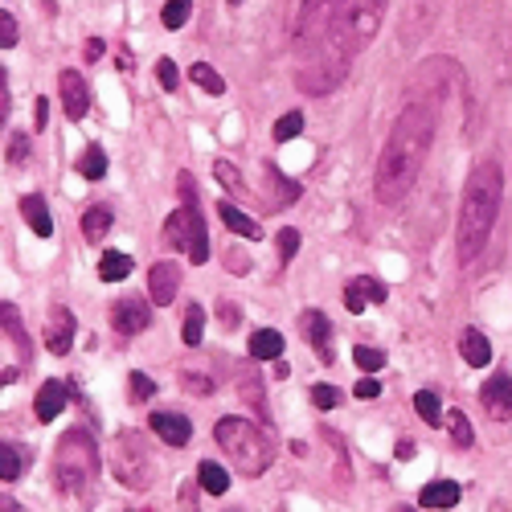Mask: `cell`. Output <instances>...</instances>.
I'll return each mask as SVG.
<instances>
[{
	"label": "cell",
	"mask_w": 512,
	"mask_h": 512,
	"mask_svg": "<svg viewBox=\"0 0 512 512\" xmlns=\"http://www.w3.org/2000/svg\"><path fill=\"white\" fill-rule=\"evenodd\" d=\"M439 132V107L431 103H406L398 119L390 123V136L381 144L377 173H373V193L381 205H402L422 173L426 156H431Z\"/></svg>",
	"instance_id": "6da1fadb"
},
{
	"label": "cell",
	"mask_w": 512,
	"mask_h": 512,
	"mask_svg": "<svg viewBox=\"0 0 512 512\" xmlns=\"http://www.w3.org/2000/svg\"><path fill=\"white\" fill-rule=\"evenodd\" d=\"M500 201H504V173L492 156H484L472 173H467L463 197H459V222H455V254L463 267H472L500 218Z\"/></svg>",
	"instance_id": "7a4b0ae2"
},
{
	"label": "cell",
	"mask_w": 512,
	"mask_h": 512,
	"mask_svg": "<svg viewBox=\"0 0 512 512\" xmlns=\"http://www.w3.org/2000/svg\"><path fill=\"white\" fill-rule=\"evenodd\" d=\"M103 472L99 443L87 426H70L54 451V484L62 496H87Z\"/></svg>",
	"instance_id": "3957f363"
},
{
	"label": "cell",
	"mask_w": 512,
	"mask_h": 512,
	"mask_svg": "<svg viewBox=\"0 0 512 512\" xmlns=\"http://www.w3.org/2000/svg\"><path fill=\"white\" fill-rule=\"evenodd\" d=\"M213 439H218V447L238 463L242 476H263L275 459V443L267 435V426L238 418V414H226L218 422V431H213Z\"/></svg>",
	"instance_id": "277c9868"
},
{
	"label": "cell",
	"mask_w": 512,
	"mask_h": 512,
	"mask_svg": "<svg viewBox=\"0 0 512 512\" xmlns=\"http://www.w3.org/2000/svg\"><path fill=\"white\" fill-rule=\"evenodd\" d=\"M181 193H185V205L177 213H168V222H164V242L181 250L189 263H205L209 259V234H205V218H201V209H197V197H193V181L181 177Z\"/></svg>",
	"instance_id": "5b68a950"
},
{
	"label": "cell",
	"mask_w": 512,
	"mask_h": 512,
	"mask_svg": "<svg viewBox=\"0 0 512 512\" xmlns=\"http://www.w3.org/2000/svg\"><path fill=\"white\" fill-rule=\"evenodd\" d=\"M463 87V70L455 58H426L422 66H414V74L406 78V103H431L443 107L451 91Z\"/></svg>",
	"instance_id": "8992f818"
},
{
	"label": "cell",
	"mask_w": 512,
	"mask_h": 512,
	"mask_svg": "<svg viewBox=\"0 0 512 512\" xmlns=\"http://www.w3.org/2000/svg\"><path fill=\"white\" fill-rule=\"evenodd\" d=\"M349 62H353V54H345L328 37L324 46L312 50V58L300 66V74H295V87H300L304 95H332L340 82L349 78Z\"/></svg>",
	"instance_id": "52a82bcc"
},
{
	"label": "cell",
	"mask_w": 512,
	"mask_h": 512,
	"mask_svg": "<svg viewBox=\"0 0 512 512\" xmlns=\"http://www.w3.org/2000/svg\"><path fill=\"white\" fill-rule=\"evenodd\" d=\"M111 476L127 492H148L152 488V451L136 431H119L111 443Z\"/></svg>",
	"instance_id": "ba28073f"
},
{
	"label": "cell",
	"mask_w": 512,
	"mask_h": 512,
	"mask_svg": "<svg viewBox=\"0 0 512 512\" xmlns=\"http://www.w3.org/2000/svg\"><path fill=\"white\" fill-rule=\"evenodd\" d=\"M340 5H345V0H300V13H295V29H291L295 50L300 54L320 50L324 41L332 37V29H336Z\"/></svg>",
	"instance_id": "9c48e42d"
},
{
	"label": "cell",
	"mask_w": 512,
	"mask_h": 512,
	"mask_svg": "<svg viewBox=\"0 0 512 512\" xmlns=\"http://www.w3.org/2000/svg\"><path fill=\"white\" fill-rule=\"evenodd\" d=\"M439 13H443V0H406L402 5V25H398L402 46L406 50L418 46V41L439 25Z\"/></svg>",
	"instance_id": "30bf717a"
},
{
	"label": "cell",
	"mask_w": 512,
	"mask_h": 512,
	"mask_svg": "<svg viewBox=\"0 0 512 512\" xmlns=\"http://www.w3.org/2000/svg\"><path fill=\"white\" fill-rule=\"evenodd\" d=\"M504 0H455V21L467 37H484L500 25Z\"/></svg>",
	"instance_id": "8fae6325"
},
{
	"label": "cell",
	"mask_w": 512,
	"mask_h": 512,
	"mask_svg": "<svg viewBox=\"0 0 512 512\" xmlns=\"http://www.w3.org/2000/svg\"><path fill=\"white\" fill-rule=\"evenodd\" d=\"M111 324L119 336H140L152 324V300H140V295H123V300L111 308Z\"/></svg>",
	"instance_id": "7c38bea8"
},
{
	"label": "cell",
	"mask_w": 512,
	"mask_h": 512,
	"mask_svg": "<svg viewBox=\"0 0 512 512\" xmlns=\"http://www.w3.org/2000/svg\"><path fill=\"white\" fill-rule=\"evenodd\" d=\"M58 91H62V107H66L70 123H78L82 115L91 111V87H87V78H82L78 70H62L58 74Z\"/></svg>",
	"instance_id": "4fadbf2b"
},
{
	"label": "cell",
	"mask_w": 512,
	"mask_h": 512,
	"mask_svg": "<svg viewBox=\"0 0 512 512\" xmlns=\"http://www.w3.org/2000/svg\"><path fill=\"white\" fill-rule=\"evenodd\" d=\"M177 291H181V267L177 263H152L148 271V295H152V304L168 308L177 300Z\"/></svg>",
	"instance_id": "5bb4252c"
},
{
	"label": "cell",
	"mask_w": 512,
	"mask_h": 512,
	"mask_svg": "<svg viewBox=\"0 0 512 512\" xmlns=\"http://www.w3.org/2000/svg\"><path fill=\"white\" fill-rule=\"evenodd\" d=\"M480 402H484V410L492 414V418H512V377L508 373H492L488 381H484V390H480Z\"/></svg>",
	"instance_id": "9a60e30c"
},
{
	"label": "cell",
	"mask_w": 512,
	"mask_h": 512,
	"mask_svg": "<svg viewBox=\"0 0 512 512\" xmlns=\"http://www.w3.org/2000/svg\"><path fill=\"white\" fill-rule=\"evenodd\" d=\"M148 426H152V431H156L168 447H185V443L193 439V422H189L185 414H177V410H156Z\"/></svg>",
	"instance_id": "2e32d148"
},
{
	"label": "cell",
	"mask_w": 512,
	"mask_h": 512,
	"mask_svg": "<svg viewBox=\"0 0 512 512\" xmlns=\"http://www.w3.org/2000/svg\"><path fill=\"white\" fill-rule=\"evenodd\" d=\"M369 304H386V283H377V279H369V275L349 279V283H345V308H349L353 316H361Z\"/></svg>",
	"instance_id": "e0dca14e"
},
{
	"label": "cell",
	"mask_w": 512,
	"mask_h": 512,
	"mask_svg": "<svg viewBox=\"0 0 512 512\" xmlns=\"http://www.w3.org/2000/svg\"><path fill=\"white\" fill-rule=\"evenodd\" d=\"M74 332H78V328H74V312H70V308H62V304H58V308H50L46 349H50V353H58V357H62V353H70V345H74Z\"/></svg>",
	"instance_id": "ac0fdd59"
},
{
	"label": "cell",
	"mask_w": 512,
	"mask_h": 512,
	"mask_svg": "<svg viewBox=\"0 0 512 512\" xmlns=\"http://www.w3.org/2000/svg\"><path fill=\"white\" fill-rule=\"evenodd\" d=\"M66 406H70V386H66V381H58V377H50L46 386L37 390V402H33V410H37L41 422H54Z\"/></svg>",
	"instance_id": "d6986e66"
},
{
	"label": "cell",
	"mask_w": 512,
	"mask_h": 512,
	"mask_svg": "<svg viewBox=\"0 0 512 512\" xmlns=\"http://www.w3.org/2000/svg\"><path fill=\"white\" fill-rule=\"evenodd\" d=\"M300 328L308 332V340H312V349L320 353V361L332 365L336 361V349H332V324H328V316L324 312H304L300 316Z\"/></svg>",
	"instance_id": "ffe728a7"
},
{
	"label": "cell",
	"mask_w": 512,
	"mask_h": 512,
	"mask_svg": "<svg viewBox=\"0 0 512 512\" xmlns=\"http://www.w3.org/2000/svg\"><path fill=\"white\" fill-rule=\"evenodd\" d=\"M21 218H25V222H29V230H33V234H41V238H50V234H54V218H50L46 197H37V193L21 197Z\"/></svg>",
	"instance_id": "44dd1931"
},
{
	"label": "cell",
	"mask_w": 512,
	"mask_h": 512,
	"mask_svg": "<svg viewBox=\"0 0 512 512\" xmlns=\"http://www.w3.org/2000/svg\"><path fill=\"white\" fill-rule=\"evenodd\" d=\"M459 357H463L467 365L484 369V365L492 361V345H488V336H484L480 328H467V332L459 336Z\"/></svg>",
	"instance_id": "7402d4cb"
},
{
	"label": "cell",
	"mask_w": 512,
	"mask_h": 512,
	"mask_svg": "<svg viewBox=\"0 0 512 512\" xmlns=\"http://www.w3.org/2000/svg\"><path fill=\"white\" fill-rule=\"evenodd\" d=\"M218 213H222V222H226L234 234H242V238H250V242H259V238H263L259 222H254L250 213H242L234 201H222V205H218Z\"/></svg>",
	"instance_id": "603a6c76"
},
{
	"label": "cell",
	"mask_w": 512,
	"mask_h": 512,
	"mask_svg": "<svg viewBox=\"0 0 512 512\" xmlns=\"http://www.w3.org/2000/svg\"><path fill=\"white\" fill-rule=\"evenodd\" d=\"M275 357H283V336L275 328L250 332V361H275Z\"/></svg>",
	"instance_id": "cb8c5ba5"
},
{
	"label": "cell",
	"mask_w": 512,
	"mask_h": 512,
	"mask_svg": "<svg viewBox=\"0 0 512 512\" xmlns=\"http://www.w3.org/2000/svg\"><path fill=\"white\" fill-rule=\"evenodd\" d=\"M238 398H246V406L267 422V406H263V381H259V369H242L238 373Z\"/></svg>",
	"instance_id": "d4e9b609"
},
{
	"label": "cell",
	"mask_w": 512,
	"mask_h": 512,
	"mask_svg": "<svg viewBox=\"0 0 512 512\" xmlns=\"http://www.w3.org/2000/svg\"><path fill=\"white\" fill-rule=\"evenodd\" d=\"M422 508H455L459 504V484L455 480H439V484H426L418 496Z\"/></svg>",
	"instance_id": "484cf974"
},
{
	"label": "cell",
	"mask_w": 512,
	"mask_h": 512,
	"mask_svg": "<svg viewBox=\"0 0 512 512\" xmlns=\"http://www.w3.org/2000/svg\"><path fill=\"white\" fill-rule=\"evenodd\" d=\"M132 267H136V263L127 259L123 250H107L103 259H99V279H103V283H119V279L132 275Z\"/></svg>",
	"instance_id": "4316f807"
},
{
	"label": "cell",
	"mask_w": 512,
	"mask_h": 512,
	"mask_svg": "<svg viewBox=\"0 0 512 512\" xmlns=\"http://www.w3.org/2000/svg\"><path fill=\"white\" fill-rule=\"evenodd\" d=\"M111 209L107 205H91L87 213H82V238H87V242H99L107 230H111Z\"/></svg>",
	"instance_id": "83f0119b"
},
{
	"label": "cell",
	"mask_w": 512,
	"mask_h": 512,
	"mask_svg": "<svg viewBox=\"0 0 512 512\" xmlns=\"http://www.w3.org/2000/svg\"><path fill=\"white\" fill-rule=\"evenodd\" d=\"M197 484H201L209 496H226V492H230V472H226L222 463H201Z\"/></svg>",
	"instance_id": "f1b7e54d"
},
{
	"label": "cell",
	"mask_w": 512,
	"mask_h": 512,
	"mask_svg": "<svg viewBox=\"0 0 512 512\" xmlns=\"http://www.w3.org/2000/svg\"><path fill=\"white\" fill-rule=\"evenodd\" d=\"M496 82L504 87V82H512V29L500 25L496 33Z\"/></svg>",
	"instance_id": "f546056e"
},
{
	"label": "cell",
	"mask_w": 512,
	"mask_h": 512,
	"mask_svg": "<svg viewBox=\"0 0 512 512\" xmlns=\"http://www.w3.org/2000/svg\"><path fill=\"white\" fill-rule=\"evenodd\" d=\"M0 324H5V336H13V345L21 349V361H29V340H25V328H21V312L5 300V308H0Z\"/></svg>",
	"instance_id": "4dcf8cb0"
},
{
	"label": "cell",
	"mask_w": 512,
	"mask_h": 512,
	"mask_svg": "<svg viewBox=\"0 0 512 512\" xmlns=\"http://www.w3.org/2000/svg\"><path fill=\"white\" fill-rule=\"evenodd\" d=\"M267 185H275V197L267 201V209H287L295 197H300V185L295 181H283L279 168H267Z\"/></svg>",
	"instance_id": "1f68e13d"
},
{
	"label": "cell",
	"mask_w": 512,
	"mask_h": 512,
	"mask_svg": "<svg viewBox=\"0 0 512 512\" xmlns=\"http://www.w3.org/2000/svg\"><path fill=\"white\" fill-rule=\"evenodd\" d=\"M78 173L87 181H103L107 177V152L99 144H87V152H82V160H78Z\"/></svg>",
	"instance_id": "d6a6232c"
},
{
	"label": "cell",
	"mask_w": 512,
	"mask_h": 512,
	"mask_svg": "<svg viewBox=\"0 0 512 512\" xmlns=\"http://www.w3.org/2000/svg\"><path fill=\"white\" fill-rule=\"evenodd\" d=\"M201 336H205V308L201 304H193L189 312H185V328H181V340L189 349H197L201 345Z\"/></svg>",
	"instance_id": "836d02e7"
},
{
	"label": "cell",
	"mask_w": 512,
	"mask_h": 512,
	"mask_svg": "<svg viewBox=\"0 0 512 512\" xmlns=\"http://www.w3.org/2000/svg\"><path fill=\"white\" fill-rule=\"evenodd\" d=\"M189 74H193V82H197V87H201V91H209V95H226V78H222L218 70H213V66L197 62V66H193Z\"/></svg>",
	"instance_id": "e575fe53"
},
{
	"label": "cell",
	"mask_w": 512,
	"mask_h": 512,
	"mask_svg": "<svg viewBox=\"0 0 512 512\" xmlns=\"http://www.w3.org/2000/svg\"><path fill=\"white\" fill-rule=\"evenodd\" d=\"M21 476V451L5 439V443H0V480H5V484H13Z\"/></svg>",
	"instance_id": "d590c367"
},
{
	"label": "cell",
	"mask_w": 512,
	"mask_h": 512,
	"mask_svg": "<svg viewBox=\"0 0 512 512\" xmlns=\"http://www.w3.org/2000/svg\"><path fill=\"white\" fill-rule=\"evenodd\" d=\"M414 410H418V418H422L426 426H435V422L443 418V406H439V394H431V390H422V394H414Z\"/></svg>",
	"instance_id": "8d00e7d4"
},
{
	"label": "cell",
	"mask_w": 512,
	"mask_h": 512,
	"mask_svg": "<svg viewBox=\"0 0 512 512\" xmlns=\"http://www.w3.org/2000/svg\"><path fill=\"white\" fill-rule=\"evenodd\" d=\"M300 132H304V111H287V115H279V123H275V140H279V144L295 140Z\"/></svg>",
	"instance_id": "74e56055"
},
{
	"label": "cell",
	"mask_w": 512,
	"mask_h": 512,
	"mask_svg": "<svg viewBox=\"0 0 512 512\" xmlns=\"http://www.w3.org/2000/svg\"><path fill=\"white\" fill-rule=\"evenodd\" d=\"M189 13H193V0H168L160 21H164V29H181L189 21Z\"/></svg>",
	"instance_id": "f35d334b"
},
{
	"label": "cell",
	"mask_w": 512,
	"mask_h": 512,
	"mask_svg": "<svg viewBox=\"0 0 512 512\" xmlns=\"http://www.w3.org/2000/svg\"><path fill=\"white\" fill-rule=\"evenodd\" d=\"M213 177H218L230 193H238L242 201H250V193H246V185H242V177L234 173V164H226V160H218V164H213Z\"/></svg>",
	"instance_id": "ab89813d"
},
{
	"label": "cell",
	"mask_w": 512,
	"mask_h": 512,
	"mask_svg": "<svg viewBox=\"0 0 512 512\" xmlns=\"http://www.w3.org/2000/svg\"><path fill=\"white\" fill-rule=\"evenodd\" d=\"M447 422H451V439H455L459 447H472V439H476V435H472V422H467L459 410H451Z\"/></svg>",
	"instance_id": "60d3db41"
},
{
	"label": "cell",
	"mask_w": 512,
	"mask_h": 512,
	"mask_svg": "<svg viewBox=\"0 0 512 512\" xmlns=\"http://www.w3.org/2000/svg\"><path fill=\"white\" fill-rule=\"evenodd\" d=\"M353 361H357V369L377 373L381 365H386V353H381V349H365V345H357V349H353Z\"/></svg>",
	"instance_id": "b9f144b4"
},
{
	"label": "cell",
	"mask_w": 512,
	"mask_h": 512,
	"mask_svg": "<svg viewBox=\"0 0 512 512\" xmlns=\"http://www.w3.org/2000/svg\"><path fill=\"white\" fill-rule=\"evenodd\" d=\"M156 78H160V87H164V91H177V82H181L177 62H173V58H160V62H156Z\"/></svg>",
	"instance_id": "7bdbcfd3"
},
{
	"label": "cell",
	"mask_w": 512,
	"mask_h": 512,
	"mask_svg": "<svg viewBox=\"0 0 512 512\" xmlns=\"http://www.w3.org/2000/svg\"><path fill=\"white\" fill-rule=\"evenodd\" d=\"M295 250H300V230H283V234H279V259L291 263Z\"/></svg>",
	"instance_id": "ee69618b"
},
{
	"label": "cell",
	"mask_w": 512,
	"mask_h": 512,
	"mask_svg": "<svg viewBox=\"0 0 512 512\" xmlns=\"http://www.w3.org/2000/svg\"><path fill=\"white\" fill-rule=\"evenodd\" d=\"M226 271H230V275H250V259H246L238 246L226 250Z\"/></svg>",
	"instance_id": "f6af8a7d"
},
{
	"label": "cell",
	"mask_w": 512,
	"mask_h": 512,
	"mask_svg": "<svg viewBox=\"0 0 512 512\" xmlns=\"http://www.w3.org/2000/svg\"><path fill=\"white\" fill-rule=\"evenodd\" d=\"M0 46H5V50H13V46H17V21L9 17V9L0 13Z\"/></svg>",
	"instance_id": "bcb514c9"
},
{
	"label": "cell",
	"mask_w": 512,
	"mask_h": 512,
	"mask_svg": "<svg viewBox=\"0 0 512 512\" xmlns=\"http://www.w3.org/2000/svg\"><path fill=\"white\" fill-rule=\"evenodd\" d=\"M312 402H316L320 410H332V406L340 402V390H332V386H312Z\"/></svg>",
	"instance_id": "7dc6e473"
},
{
	"label": "cell",
	"mask_w": 512,
	"mask_h": 512,
	"mask_svg": "<svg viewBox=\"0 0 512 512\" xmlns=\"http://www.w3.org/2000/svg\"><path fill=\"white\" fill-rule=\"evenodd\" d=\"M181 381H185V390H193V394H201V398H205V394H213V381H209V377H197V373H189V369H185V373H181Z\"/></svg>",
	"instance_id": "c3c4849f"
},
{
	"label": "cell",
	"mask_w": 512,
	"mask_h": 512,
	"mask_svg": "<svg viewBox=\"0 0 512 512\" xmlns=\"http://www.w3.org/2000/svg\"><path fill=\"white\" fill-rule=\"evenodd\" d=\"M152 377H144V373H132V394H136V402H148L152 398Z\"/></svg>",
	"instance_id": "681fc988"
},
{
	"label": "cell",
	"mask_w": 512,
	"mask_h": 512,
	"mask_svg": "<svg viewBox=\"0 0 512 512\" xmlns=\"http://www.w3.org/2000/svg\"><path fill=\"white\" fill-rule=\"evenodd\" d=\"M25 152H29V140H25V136H13V148L5 152V160H9V164H21Z\"/></svg>",
	"instance_id": "f907efd6"
},
{
	"label": "cell",
	"mask_w": 512,
	"mask_h": 512,
	"mask_svg": "<svg viewBox=\"0 0 512 512\" xmlns=\"http://www.w3.org/2000/svg\"><path fill=\"white\" fill-rule=\"evenodd\" d=\"M357 398H361V402H373V398H381V386H377L373 377H365L361 386H357Z\"/></svg>",
	"instance_id": "816d5d0a"
},
{
	"label": "cell",
	"mask_w": 512,
	"mask_h": 512,
	"mask_svg": "<svg viewBox=\"0 0 512 512\" xmlns=\"http://www.w3.org/2000/svg\"><path fill=\"white\" fill-rule=\"evenodd\" d=\"M9 111H13V95H9V82L0 87V115H5V123H9Z\"/></svg>",
	"instance_id": "f5cc1de1"
},
{
	"label": "cell",
	"mask_w": 512,
	"mask_h": 512,
	"mask_svg": "<svg viewBox=\"0 0 512 512\" xmlns=\"http://www.w3.org/2000/svg\"><path fill=\"white\" fill-rule=\"evenodd\" d=\"M46 119H50V107H46V99H37V127H46Z\"/></svg>",
	"instance_id": "db71d44e"
},
{
	"label": "cell",
	"mask_w": 512,
	"mask_h": 512,
	"mask_svg": "<svg viewBox=\"0 0 512 512\" xmlns=\"http://www.w3.org/2000/svg\"><path fill=\"white\" fill-rule=\"evenodd\" d=\"M238 316H242V312H234V308H230V304H222V320H226V324H234V320H238Z\"/></svg>",
	"instance_id": "11a10c76"
},
{
	"label": "cell",
	"mask_w": 512,
	"mask_h": 512,
	"mask_svg": "<svg viewBox=\"0 0 512 512\" xmlns=\"http://www.w3.org/2000/svg\"><path fill=\"white\" fill-rule=\"evenodd\" d=\"M365 5H386V0H365Z\"/></svg>",
	"instance_id": "9f6ffc18"
},
{
	"label": "cell",
	"mask_w": 512,
	"mask_h": 512,
	"mask_svg": "<svg viewBox=\"0 0 512 512\" xmlns=\"http://www.w3.org/2000/svg\"><path fill=\"white\" fill-rule=\"evenodd\" d=\"M226 5H234V9H238V5H242V0H226Z\"/></svg>",
	"instance_id": "6f0895ef"
}]
</instances>
